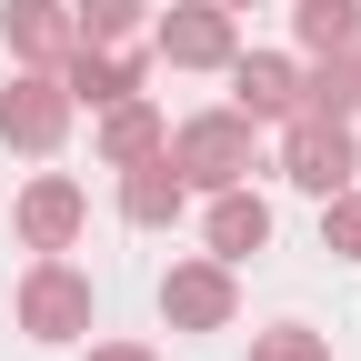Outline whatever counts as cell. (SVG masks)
Here are the masks:
<instances>
[{
    "label": "cell",
    "instance_id": "obj_1",
    "mask_svg": "<svg viewBox=\"0 0 361 361\" xmlns=\"http://www.w3.org/2000/svg\"><path fill=\"white\" fill-rule=\"evenodd\" d=\"M161 161L191 180V191H231V180L261 171V141H251V111H191L161 141Z\"/></svg>",
    "mask_w": 361,
    "mask_h": 361
},
{
    "label": "cell",
    "instance_id": "obj_2",
    "mask_svg": "<svg viewBox=\"0 0 361 361\" xmlns=\"http://www.w3.org/2000/svg\"><path fill=\"white\" fill-rule=\"evenodd\" d=\"M281 171L301 180L311 201L351 191V171H361V141H351V121H341V111H311V101H301V111L281 121Z\"/></svg>",
    "mask_w": 361,
    "mask_h": 361
},
{
    "label": "cell",
    "instance_id": "obj_3",
    "mask_svg": "<svg viewBox=\"0 0 361 361\" xmlns=\"http://www.w3.org/2000/svg\"><path fill=\"white\" fill-rule=\"evenodd\" d=\"M20 331L30 341H80L90 331V271H71L61 251H40L20 271Z\"/></svg>",
    "mask_w": 361,
    "mask_h": 361
},
{
    "label": "cell",
    "instance_id": "obj_4",
    "mask_svg": "<svg viewBox=\"0 0 361 361\" xmlns=\"http://www.w3.org/2000/svg\"><path fill=\"white\" fill-rule=\"evenodd\" d=\"M151 51H161L171 71H221V61L241 51V20L221 11V0H180V11L151 20Z\"/></svg>",
    "mask_w": 361,
    "mask_h": 361
},
{
    "label": "cell",
    "instance_id": "obj_5",
    "mask_svg": "<svg viewBox=\"0 0 361 361\" xmlns=\"http://www.w3.org/2000/svg\"><path fill=\"white\" fill-rule=\"evenodd\" d=\"M61 130H71L61 71H20L11 90H0V141H11V151H61Z\"/></svg>",
    "mask_w": 361,
    "mask_h": 361
},
{
    "label": "cell",
    "instance_id": "obj_6",
    "mask_svg": "<svg viewBox=\"0 0 361 361\" xmlns=\"http://www.w3.org/2000/svg\"><path fill=\"white\" fill-rule=\"evenodd\" d=\"M231 311H241L231 261H171V281H161V322L171 331H221Z\"/></svg>",
    "mask_w": 361,
    "mask_h": 361
},
{
    "label": "cell",
    "instance_id": "obj_7",
    "mask_svg": "<svg viewBox=\"0 0 361 361\" xmlns=\"http://www.w3.org/2000/svg\"><path fill=\"white\" fill-rule=\"evenodd\" d=\"M11 221H20V241H30V251H71V241L90 231V191H80L71 171H40L30 191H20Z\"/></svg>",
    "mask_w": 361,
    "mask_h": 361
},
{
    "label": "cell",
    "instance_id": "obj_8",
    "mask_svg": "<svg viewBox=\"0 0 361 361\" xmlns=\"http://www.w3.org/2000/svg\"><path fill=\"white\" fill-rule=\"evenodd\" d=\"M221 71H231V111H251V121H291V111H301V61H281V51H231Z\"/></svg>",
    "mask_w": 361,
    "mask_h": 361
},
{
    "label": "cell",
    "instance_id": "obj_9",
    "mask_svg": "<svg viewBox=\"0 0 361 361\" xmlns=\"http://www.w3.org/2000/svg\"><path fill=\"white\" fill-rule=\"evenodd\" d=\"M61 90H71V111H111V101H130L141 90V61L121 51H101V40H71V61H61Z\"/></svg>",
    "mask_w": 361,
    "mask_h": 361
},
{
    "label": "cell",
    "instance_id": "obj_10",
    "mask_svg": "<svg viewBox=\"0 0 361 361\" xmlns=\"http://www.w3.org/2000/svg\"><path fill=\"white\" fill-rule=\"evenodd\" d=\"M0 30H11V51L30 61V71H61L71 61V0H0Z\"/></svg>",
    "mask_w": 361,
    "mask_h": 361
},
{
    "label": "cell",
    "instance_id": "obj_11",
    "mask_svg": "<svg viewBox=\"0 0 361 361\" xmlns=\"http://www.w3.org/2000/svg\"><path fill=\"white\" fill-rule=\"evenodd\" d=\"M201 231H211V261H251V251H271V201L231 180V191H211V221H201Z\"/></svg>",
    "mask_w": 361,
    "mask_h": 361
},
{
    "label": "cell",
    "instance_id": "obj_12",
    "mask_svg": "<svg viewBox=\"0 0 361 361\" xmlns=\"http://www.w3.org/2000/svg\"><path fill=\"white\" fill-rule=\"evenodd\" d=\"M90 141H101V161H111V171H130V161H151V151L171 141V121H161V101H141V90H130V101H111V111H101V130H90Z\"/></svg>",
    "mask_w": 361,
    "mask_h": 361
},
{
    "label": "cell",
    "instance_id": "obj_13",
    "mask_svg": "<svg viewBox=\"0 0 361 361\" xmlns=\"http://www.w3.org/2000/svg\"><path fill=\"white\" fill-rule=\"evenodd\" d=\"M180 201H191V180H180L161 151L121 171V221H141V231H161V221H180Z\"/></svg>",
    "mask_w": 361,
    "mask_h": 361
},
{
    "label": "cell",
    "instance_id": "obj_14",
    "mask_svg": "<svg viewBox=\"0 0 361 361\" xmlns=\"http://www.w3.org/2000/svg\"><path fill=\"white\" fill-rule=\"evenodd\" d=\"M291 40H301L311 61L351 51V40H361V0H301V11H291Z\"/></svg>",
    "mask_w": 361,
    "mask_h": 361
},
{
    "label": "cell",
    "instance_id": "obj_15",
    "mask_svg": "<svg viewBox=\"0 0 361 361\" xmlns=\"http://www.w3.org/2000/svg\"><path fill=\"white\" fill-rule=\"evenodd\" d=\"M141 20H151V0H80V11H71V30L101 40V51H111V40H130Z\"/></svg>",
    "mask_w": 361,
    "mask_h": 361
},
{
    "label": "cell",
    "instance_id": "obj_16",
    "mask_svg": "<svg viewBox=\"0 0 361 361\" xmlns=\"http://www.w3.org/2000/svg\"><path fill=\"white\" fill-rule=\"evenodd\" d=\"M322 251L331 261H361V191H331L322 201Z\"/></svg>",
    "mask_w": 361,
    "mask_h": 361
},
{
    "label": "cell",
    "instance_id": "obj_17",
    "mask_svg": "<svg viewBox=\"0 0 361 361\" xmlns=\"http://www.w3.org/2000/svg\"><path fill=\"white\" fill-rule=\"evenodd\" d=\"M251 361H331V341H322V331H261Z\"/></svg>",
    "mask_w": 361,
    "mask_h": 361
},
{
    "label": "cell",
    "instance_id": "obj_18",
    "mask_svg": "<svg viewBox=\"0 0 361 361\" xmlns=\"http://www.w3.org/2000/svg\"><path fill=\"white\" fill-rule=\"evenodd\" d=\"M90 361H151V341H101Z\"/></svg>",
    "mask_w": 361,
    "mask_h": 361
},
{
    "label": "cell",
    "instance_id": "obj_19",
    "mask_svg": "<svg viewBox=\"0 0 361 361\" xmlns=\"http://www.w3.org/2000/svg\"><path fill=\"white\" fill-rule=\"evenodd\" d=\"M221 11H251V0H221Z\"/></svg>",
    "mask_w": 361,
    "mask_h": 361
}]
</instances>
